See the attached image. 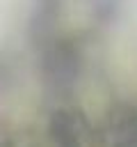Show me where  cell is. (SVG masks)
Listing matches in <instances>:
<instances>
[{
	"instance_id": "1",
	"label": "cell",
	"mask_w": 137,
	"mask_h": 147,
	"mask_svg": "<svg viewBox=\"0 0 137 147\" xmlns=\"http://www.w3.org/2000/svg\"><path fill=\"white\" fill-rule=\"evenodd\" d=\"M50 126H53V136L59 142V147H78V129L73 124V115L57 113Z\"/></svg>"
}]
</instances>
